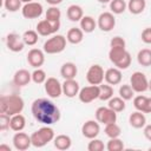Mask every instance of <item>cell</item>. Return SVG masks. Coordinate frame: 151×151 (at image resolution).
I'll list each match as a JSON object with an SVG mask.
<instances>
[{
	"label": "cell",
	"mask_w": 151,
	"mask_h": 151,
	"mask_svg": "<svg viewBox=\"0 0 151 151\" xmlns=\"http://www.w3.org/2000/svg\"><path fill=\"white\" fill-rule=\"evenodd\" d=\"M31 112L34 119L44 125H53L59 122L61 113L59 107L47 98H38L32 103Z\"/></svg>",
	"instance_id": "6da1fadb"
},
{
	"label": "cell",
	"mask_w": 151,
	"mask_h": 151,
	"mask_svg": "<svg viewBox=\"0 0 151 151\" xmlns=\"http://www.w3.org/2000/svg\"><path fill=\"white\" fill-rule=\"evenodd\" d=\"M25 107L24 99L19 94H7L0 98V112L8 116H14L21 113Z\"/></svg>",
	"instance_id": "7a4b0ae2"
},
{
	"label": "cell",
	"mask_w": 151,
	"mask_h": 151,
	"mask_svg": "<svg viewBox=\"0 0 151 151\" xmlns=\"http://www.w3.org/2000/svg\"><path fill=\"white\" fill-rule=\"evenodd\" d=\"M110 61L119 70H126L131 65V54L126 51V47H110L109 51Z\"/></svg>",
	"instance_id": "3957f363"
},
{
	"label": "cell",
	"mask_w": 151,
	"mask_h": 151,
	"mask_svg": "<svg viewBox=\"0 0 151 151\" xmlns=\"http://www.w3.org/2000/svg\"><path fill=\"white\" fill-rule=\"evenodd\" d=\"M55 134H54V130L50 126V125H44L41 126L39 130L34 131L31 134V140H32V145L34 147H44L45 145H47L50 142H52L54 139Z\"/></svg>",
	"instance_id": "277c9868"
},
{
	"label": "cell",
	"mask_w": 151,
	"mask_h": 151,
	"mask_svg": "<svg viewBox=\"0 0 151 151\" xmlns=\"http://www.w3.org/2000/svg\"><path fill=\"white\" fill-rule=\"evenodd\" d=\"M67 39L61 34H55L44 42V52L47 54H58L66 48Z\"/></svg>",
	"instance_id": "5b68a950"
},
{
	"label": "cell",
	"mask_w": 151,
	"mask_h": 151,
	"mask_svg": "<svg viewBox=\"0 0 151 151\" xmlns=\"http://www.w3.org/2000/svg\"><path fill=\"white\" fill-rule=\"evenodd\" d=\"M130 85L136 93H143L149 90V80L146 76L140 71H136L132 73L130 78Z\"/></svg>",
	"instance_id": "8992f818"
},
{
	"label": "cell",
	"mask_w": 151,
	"mask_h": 151,
	"mask_svg": "<svg viewBox=\"0 0 151 151\" xmlns=\"http://www.w3.org/2000/svg\"><path fill=\"white\" fill-rule=\"evenodd\" d=\"M60 28V21H50L47 19H42L37 24L35 31L39 33V35L48 37L55 34Z\"/></svg>",
	"instance_id": "52a82bcc"
},
{
	"label": "cell",
	"mask_w": 151,
	"mask_h": 151,
	"mask_svg": "<svg viewBox=\"0 0 151 151\" xmlns=\"http://www.w3.org/2000/svg\"><path fill=\"white\" fill-rule=\"evenodd\" d=\"M104 78H105V72L100 65L93 64L88 67L86 72V80L90 85H100L103 84Z\"/></svg>",
	"instance_id": "ba28073f"
},
{
	"label": "cell",
	"mask_w": 151,
	"mask_h": 151,
	"mask_svg": "<svg viewBox=\"0 0 151 151\" xmlns=\"http://www.w3.org/2000/svg\"><path fill=\"white\" fill-rule=\"evenodd\" d=\"M99 85H88L80 88L78 93V98L84 104H90L96 99H99Z\"/></svg>",
	"instance_id": "9c48e42d"
},
{
	"label": "cell",
	"mask_w": 151,
	"mask_h": 151,
	"mask_svg": "<svg viewBox=\"0 0 151 151\" xmlns=\"http://www.w3.org/2000/svg\"><path fill=\"white\" fill-rule=\"evenodd\" d=\"M96 120L99 124H110L117 122V112L109 106H100L96 110Z\"/></svg>",
	"instance_id": "30bf717a"
},
{
	"label": "cell",
	"mask_w": 151,
	"mask_h": 151,
	"mask_svg": "<svg viewBox=\"0 0 151 151\" xmlns=\"http://www.w3.org/2000/svg\"><path fill=\"white\" fill-rule=\"evenodd\" d=\"M42 12H44L42 5L37 1L27 2L21 8V14L26 19H37L42 14Z\"/></svg>",
	"instance_id": "8fae6325"
},
{
	"label": "cell",
	"mask_w": 151,
	"mask_h": 151,
	"mask_svg": "<svg viewBox=\"0 0 151 151\" xmlns=\"http://www.w3.org/2000/svg\"><path fill=\"white\" fill-rule=\"evenodd\" d=\"M45 91L51 98H59L63 94V84L54 77H50L45 81Z\"/></svg>",
	"instance_id": "7c38bea8"
},
{
	"label": "cell",
	"mask_w": 151,
	"mask_h": 151,
	"mask_svg": "<svg viewBox=\"0 0 151 151\" xmlns=\"http://www.w3.org/2000/svg\"><path fill=\"white\" fill-rule=\"evenodd\" d=\"M97 25L103 32L112 31L114 28V26H116V18H114L113 13L112 12H103V13H100V15L98 17Z\"/></svg>",
	"instance_id": "4fadbf2b"
},
{
	"label": "cell",
	"mask_w": 151,
	"mask_h": 151,
	"mask_svg": "<svg viewBox=\"0 0 151 151\" xmlns=\"http://www.w3.org/2000/svg\"><path fill=\"white\" fill-rule=\"evenodd\" d=\"M13 146L15 150L18 151H25L27 150L31 145H32V140H31V136H28L25 132L18 131L15 132V134L13 136Z\"/></svg>",
	"instance_id": "5bb4252c"
},
{
	"label": "cell",
	"mask_w": 151,
	"mask_h": 151,
	"mask_svg": "<svg viewBox=\"0 0 151 151\" xmlns=\"http://www.w3.org/2000/svg\"><path fill=\"white\" fill-rule=\"evenodd\" d=\"M99 132H100V125L99 122L97 120H92V119L86 120L81 126V133L87 139L97 138Z\"/></svg>",
	"instance_id": "9a60e30c"
},
{
	"label": "cell",
	"mask_w": 151,
	"mask_h": 151,
	"mask_svg": "<svg viewBox=\"0 0 151 151\" xmlns=\"http://www.w3.org/2000/svg\"><path fill=\"white\" fill-rule=\"evenodd\" d=\"M27 63L34 68H40L45 63V52H44V50H39V48L29 50L28 53H27Z\"/></svg>",
	"instance_id": "2e32d148"
},
{
	"label": "cell",
	"mask_w": 151,
	"mask_h": 151,
	"mask_svg": "<svg viewBox=\"0 0 151 151\" xmlns=\"http://www.w3.org/2000/svg\"><path fill=\"white\" fill-rule=\"evenodd\" d=\"M25 42L22 37H20L18 33H8L6 37V46L12 52H21L25 47Z\"/></svg>",
	"instance_id": "e0dca14e"
},
{
	"label": "cell",
	"mask_w": 151,
	"mask_h": 151,
	"mask_svg": "<svg viewBox=\"0 0 151 151\" xmlns=\"http://www.w3.org/2000/svg\"><path fill=\"white\" fill-rule=\"evenodd\" d=\"M80 86L76 79H65V81L63 83V94L67 98H73L78 96Z\"/></svg>",
	"instance_id": "ac0fdd59"
},
{
	"label": "cell",
	"mask_w": 151,
	"mask_h": 151,
	"mask_svg": "<svg viewBox=\"0 0 151 151\" xmlns=\"http://www.w3.org/2000/svg\"><path fill=\"white\" fill-rule=\"evenodd\" d=\"M133 106L136 110L142 111L143 113H151V97L138 94L133 98Z\"/></svg>",
	"instance_id": "d6986e66"
},
{
	"label": "cell",
	"mask_w": 151,
	"mask_h": 151,
	"mask_svg": "<svg viewBox=\"0 0 151 151\" xmlns=\"http://www.w3.org/2000/svg\"><path fill=\"white\" fill-rule=\"evenodd\" d=\"M31 80H32V73H29L28 70H25V68L18 70L13 76V83L18 87L28 85Z\"/></svg>",
	"instance_id": "ffe728a7"
},
{
	"label": "cell",
	"mask_w": 151,
	"mask_h": 151,
	"mask_svg": "<svg viewBox=\"0 0 151 151\" xmlns=\"http://www.w3.org/2000/svg\"><path fill=\"white\" fill-rule=\"evenodd\" d=\"M122 79H123L122 70H119L118 67H111V68H107L105 71L104 80L107 84H110V85H118V84H120Z\"/></svg>",
	"instance_id": "44dd1931"
},
{
	"label": "cell",
	"mask_w": 151,
	"mask_h": 151,
	"mask_svg": "<svg viewBox=\"0 0 151 151\" xmlns=\"http://www.w3.org/2000/svg\"><path fill=\"white\" fill-rule=\"evenodd\" d=\"M129 123L134 129H142L146 125V118L142 111H134L129 116Z\"/></svg>",
	"instance_id": "7402d4cb"
},
{
	"label": "cell",
	"mask_w": 151,
	"mask_h": 151,
	"mask_svg": "<svg viewBox=\"0 0 151 151\" xmlns=\"http://www.w3.org/2000/svg\"><path fill=\"white\" fill-rule=\"evenodd\" d=\"M53 144H54V147L57 150L65 151V150H68L72 146V139L67 134H58L57 137H54Z\"/></svg>",
	"instance_id": "603a6c76"
},
{
	"label": "cell",
	"mask_w": 151,
	"mask_h": 151,
	"mask_svg": "<svg viewBox=\"0 0 151 151\" xmlns=\"http://www.w3.org/2000/svg\"><path fill=\"white\" fill-rule=\"evenodd\" d=\"M66 15H67V19L70 21H73V22H77V21H80L81 18L84 17V11L83 8L79 6V5H70L67 7V11H66Z\"/></svg>",
	"instance_id": "cb8c5ba5"
},
{
	"label": "cell",
	"mask_w": 151,
	"mask_h": 151,
	"mask_svg": "<svg viewBox=\"0 0 151 151\" xmlns=\"http://www.w3.org/2000/svg\"><path fill=\"white\" fill-rule=\"evenodd\" d=\"M77 73H78V68H77L76 64L71 63V61L63 64V66L60 68V76L64 79H74Z\"/></svg>",
	"instance_id": "d4e9b609"
},
{
	"label": "cell",
	"mask_w": 151,
	"mask_h": 151,
	"mask_svg": "<svg viewBox=\"0 0 151 151\" xmlns=\"http://www.w3.org/2000/svg\"><path fill=\"white\" fill-rule=\"evenodd\" d=\"M66 39L70 44H73V45H77V44H80L84 39V32L81 28H78V27H72L67 31V34H66Z\"/></svg>",
	"instance_id": "484cf974"
},
{
	"label": "cell",
	"mask_w": 151,
	"mask_h": 151,
	"mask_svg": "<svg viewBox=\"0 0 151 151\" xmlns=\"http://www.w3.org/2000/svg\"><path fill=\"white\" fill-rule=\"evenodd\" d=\"M25 126H26V118L21 113H18L11 117V123H9L11 130L18 132V131H22Z\"/></svg>",
	"instance_id": "4316f807"
},
{
	"label": "cell",
	"mask_w": 151,
	"mask_h": 151,
	"mask_svg": "<svg viewBox=\"0 0 151 151\" xmlns=\"http://www.w3.org/2000/svg\"><path fill=\"white\" fill-rule=\"evenodd\" d=\"M145 7H146L145 0H129L127 2V9L130 11L131 14H134V15L143 13Z\"/></svg>",
	"instance_id": "83f0119b"
},
{
	"label": "cell",
	"mask_w": 151,
	"mask_h": 151,
	"mask_svg": "<svg viewBox=\"0 0 151 151\" xmlns=\"http://www.w3.org/2000/svg\"><path fill=\"white\" fill-rule=\"evenodd\" d=\"M79 22H80V28L83 29L84 33H92L97 27L96 20L90 15H84Z\"/></svg>",
	"instance_id": "f1b7e54d"
},
{
	"label": "cell",
	"mask_w": 151,
	"mask_h": 151,
	"mask_svg": "<svg viewBox=\"0 0 151 151\" xmlns=\"http://www.w3.org/2000/svg\"><path fill=\"white\" fill-rule=\"evenodd\" d=\"M137 61L139 65H142L144 67L151 66V50L142 48L137 54Z\"/></svg>",
	"instance_id": "f546056e"
},
{
	"label": "cell",
	"mask_w": 151,
	"mask_h": 151,
	"mask_svg": "<svg viewBox=\"0 0 151 151\" xmlns=\"http://www.w3.org/2000/svg\"><path fill=\"white\" fill-rule=\"evenodd\" d=\"M100 92H99V99L103 101H109L113 97V86L110 84H100L99 85Z\"/></svg>",
	"instance_id": "4dcf8cb0"
},
{
	"label": "cell",
	"mask_w": 151,
	"mask_h": 151,
	"mask_svg": "<svg viewBox=\"0 0 151 151\" xmlns=\"http://www.w3.org/2000/svg\"><path fill=\"white\" fill-rule=\"evenodd\" d=\"M104 131H105V134L109 138H117V137H119L122 134V129H120V126L117 123L106 124Z\"/></svg>",
	"instance_id": "1f68e13d"
},
{
	"label": "cell",
	"mask_w": 151,
	"mask_h": 151,
	"mask_svg": "<svg viewBox=\"0 0 151 151\" xmlns=\"http://www.w3.org/2000/svg\"><path fill=\"white\" fill-rule=\"evenodd\" d=\"M109 107H111L113 111L116 112H122L125 110V100L122 98V97H112L110 100H109V104H107Z\"/></svg>",
	"instance_id": "d6a6232c"
},
{
	"label": "cell",
	"mask_w": 151,
	"mask_h": 151,
	"mask_svg": "<svg viewBox=\"0 0 151 151\" xmlns=\"http://www.w3.org/2000/svg\"><path fill=\"white\" fill-rule=\"evenodd\" d=\"M38 35L39 33L34 29H28V31H25L24 34H22V39H24V42L28 46H34L37 42H38Z\"/></svg>",
	"instance_id": "836d02e7"
},
{
	"label": "cell",
	"mask_w": 151,
	"mask_h": 151,
	"mask_svg": "<svg viewBox=\"0 0 151 151\" xmlns=\"http://www.w3.org/2000/svg\"><path fill=\"white\" fill-rule=\"evenodd\" d=\"M127 8V4L125 0H111L110 2V9L113 14H122Z\"/></svg>",
	"instance_id": "e575fe53"
},
{
	"label": "cell",
	"mask_w": 151,
	"mask_h": 151,
	"mask_svg": "<svg viewBox=\"0 0 151 151\" xmlns=\"http://www.w3.org/2000/svg\"><path fill=\"white\" fill-rule=\"evenodd\" d=\"M134 93H136V92L133 91V88L131 87L130 84H123V85H120V87H119V97H122L125 101H126V100H131V99L133 98Z\"/></svg>",
	"instance_id": "d590c367"
},
{
	"label": "cell",
	"mask_w": 151,
	"mask_h": 151,
	"mask_svg": "<svg viewBox=\"0 0 151 151\" xmlns=\"http://www.w3.org/2000/svg\"><path fill=\"white\" fill-rule=\"evenodd\" d=\"M60 18H61V12L57 6H51L47 8L45 13V19L50 21H60Z\"/></svg>",
	"instance_id": "8d00e7d4"
},
{
	"label": "cell",
	"mask_w": 151,
	"mask_h": 151,
	"mask_svg": "<svg viewBox=\"0 0 151 151\" xmlns=\"http://www.w3.org/2000/svg\"><path fill=\"white\" fill-rule=\"evenodd\" d=\"M107 151H122L124 150V142L117 137V138H110V140L106 144Z\"/></svg>",
	"instance_id": "74e56055"
},
{
	"label": "cell",
	"mask_w": 151,
	"mask_h": 151,
	"mask_svg": "<svg viewBox=\"0 0 151 151\" xmlns=\"http://www.w3.org/2000/svg\"><path fill=\"white\" fill-rule=\"evenodd\" d=\"M47 79V76H46V72L41 68H35L33 72H32V81L35 83V84H45Z\"/></svg>",
	"instance_id": "f35d334b"
},
{
	"label": "cell",
	"mask_w": 151,
	"mask_h": 151,
	"mask_svg": "<svg viewBox=\"0 0 151 151\" xmlns=\"http://www.w3.org/2000/svg\"><path fill=\"white\" fill-rule=\"evenodd\" d=\"M21 0H4V7L8 12H17L22 8Z\"/></svg>",
	"instance_id": "ab89813d"
},
{
	"label": "cell",
	"mask_w": 151,
	"mask_h": 151,
	"mask_svg": "<svg viewBox=\"0 0 151 151\" xmlns=\"http://www.w3.org/2000/svg\"><path fill=\"white\" fill-rule=\"evenodd\" d=\"M106 146L104 145V142L98 139V138H93L88 142L87 144V150L88 151H103Z\"/></svg>",
	"instance_id": "60d3db41"
},
{
	"label": "cell",
	"mask_w": 151,
	"mask_h": 151,
	"mask_svg": "<svg viewBox=\"0 0 151 151\" xmlns=\"http://www.w3.org/2000/svg\"><path fill=\"white\" fill-rule=\"evenodd\" d=\"M9 123H11V116L0 112V131H6L9 129Z\"/></svg>",
	"instance_id": "b9f144b4"
},
{
	"label": "cell",
	"mask_w": 151,
	"mask_h": 151,
	"mask_svg": "<svg viewBox=\"0 0 151 151\" xmlns=\"http://www.w3.org/2000/svg\"><path fill=\"white\" fill-rule=\"evenodd\" d=\"M110 47H126V42H125L124 38H122L119 35H116L111 39Z\"/></svg>",
	"instance_id": "7bdbcfd3"
},
{
	"label": "cell",
	"mask_w": 151,
	"mask_h": 151,
	"mask_svg": "<svg viewBox=\"0 0 151 151\" xmlns=\"http://www.w3.org/2000/svg\"><path fill=\"white\" fill-rule=\"evenodd\" d=\"M140 38H142V41H143V42L150 45V44H151V27L144 28V29L142 31Z\"/></svg>",
	"instance_id": "ee69618b"
},
{
	"label": "cell",
	"mask_w": 151,
	"mask_h": 151,
	"mask_svg": "<svg viewBox=\"0 0 151 151\" xmlns=\"http://www.w3.org/2000/svg\"><path fill=\"white\" fill-rule=\"evenodd\" d=\"M144 136H145V138L147 139V140H150L151 142V124H147V125H145L144 126Z\"/></svg>",
	"instance_id": "f6af8a7d"
},
{
	"label": "cell",
	"mask_w": 151,
	"mask_h": 151,
	"mask_svg": "<svg viewBox=\"0 0 151 151\" xmlns=\"http://www.w3.org/2000/svg\"><path fill=\"white\" fill-rule=\"evenodd\" d=\"M47 4H50L51 6H57V5H59V4H61L63 2V0H45Z\"/></svg>",
	"instance_id": "bcb514c9"
},
{
	"label": "cell",
	"mask_w": 151,
	"mask_h": 151,
	"mask_svg": "<svg viewBox=\"0 0 151 151\" xmlns=\"http://www.w3.org/2000/svg\"><path fill=\"white\" fill-rule=\"evenodd\" d=\"M11 151V147L8 146V145H5V144H1L0 145V151Z\"/></svg>",
	"instance_id": "7dc6e473"
},
{
	"label": "cell",
	"mask_w": 151,
	"mask_h": 151,
	"mask_svg": "<svg viewBox=\"0 0 151 151\" xmlns=\"http://www.w3.org/2000/svg\"><path fill=\"white\" fill-rule=\"evenodd\" d=\"M97 1L100 4H110L111 2V0H97Z\"/></svg>",
	"instance_id": "c3c4849f"
},
{
	"label": "cell",
	"mask_w": 151,
	"mask_h": 151,
	"mask_svg": "<svg viewBox=\"0 0 151 151\" xmlns=\"http://www.w3.org/2000/svg\"><path fill=\"white\" fill-rule=\"evenodd\" d=\"M21 1H22L24 4H27V2H32L33 0H21Z\"/></svg>",
	"instance_id": "681fc988"
},
{
	"label": "cell",
	"mask_w": 151,
	"mask_h": 151,
	"mask_svg": "<svg viewBox=\"0 0 151 151\" xmlns=\"http://www.w3.org/2000/svg\"><path fill=\"white\" fill-rule=\"evenodd\" d=\"M149 90H150V91H151V79H150V80H149Z\"/></svg>",
	"instance_id": "f907efd6"
},
{
	"label": "cell",
	"mask_w": 151,
	"mask_h": 151,
	"mask_svg": "<svg viewBox=\"0 0 151 151\" xmlns=\"http://www.w3.org/2000/svg\"><path fill=\"white\" fill-rule=\"evenodd\" d=\"M149 151H151V146H150V147H149Z\"/></svg>",
	"instance_id": "816d5d0a"
}]
</instances>
